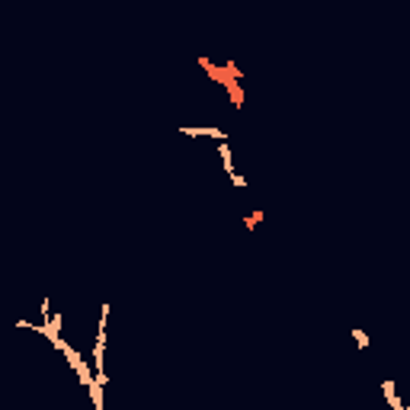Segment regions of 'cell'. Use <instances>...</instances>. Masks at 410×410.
<instances>
[{"label":"cell","mask_w":410,"mask_h":410,"mask_svg":"<svg viewBox=\"0 0 410 410\" xmlns=\"http://www.w3.org/2000/svg\"><path fill=\"white\" fill-rule=\"evenodd\" d=\"M183 132H186V135H208V138H218V141L228 138L221 128H183Z\"/></svg>","instance_id":"cell-2"},{"label":"cell","mask_w":410,"mask_h":410,"mask_svg":"<svg viewBox=\"0 0 410 410\" xmlns=\"http://www.w3.org/2000/svg\"><path fill=\"white\" fill-rule=\"evenodd\" d=\"M199 64L205 67V74H211V77H215L218 84H224V87L231 90V97H234V106H244V102H241V100H244V93H241V84H237V80H241V71H237V67L231 64V61H228L224 67H218L215 61L199 58Z\"/></svg>","instance_id":"cell-1"},{"label":"cell","mask_w":410,"mask_h":410,"mask_svg":"<svg viewBox=\"0 0 410 410\" xmlns=\"http://www.w3.org/2000/svg\"><path fill=\"white\" fill-rule=\"evenodd\" d=\"M353 340H356L359 346H368V337H365V333L359 330V327H356V330H353Z\"/></svg>","instance_id":"cell-4"},{"label":"cell","mask_w":410,"mask_h":410,"mask_svg":"<svg viewBox=\"0 0 410 410\" xmlns=\"http://www.w3.org/2000/svg\"><path fill=\"white\" fill-rule=\"evenodd\" d=\"M231 183H234V186H237V189H244V186H247V180H244V176H241V173H231Z\"/></svg>","instance_id":"cell-5"},{"label":"cell","mask_w":410,"mask_h":410,"mask_svg":"<svg viewBox=\"0 0 410 410\" xmlns=\"http://www.w3.org/2000/svg\"><path fill=\"white\" fill-rule=\"evenodd\" d=\"M263 218H266L263 211H254V215H247V218H244V224H247V228H256V224L263 221Z\"/></svg>","instance_id":"cell-3"}]
</instances>
